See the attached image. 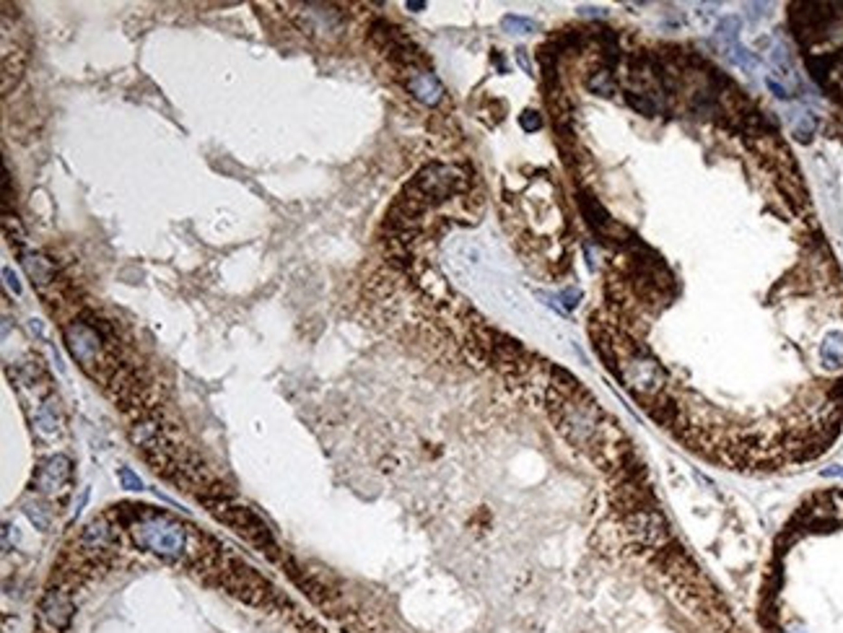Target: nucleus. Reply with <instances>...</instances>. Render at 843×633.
I'll return each mask as SVG.
<instances>
[{"mask_svg": "<svg viewBox=\"0 0 843 633\" xmlns=\"http://www.w3.org/2000/svg\"><path fill=\"white\" fill-rule=\"evenodd\" d=\"M626 101H628L630 107L641 112V115H646V117H657L659 112H662V101L659 99H654L651 94H626Z\"/></svg>", "mask_w": 843, "mask_h": 633, "instance_id": "obj_14", "label": "nucleus"}, {"mask_svg": "<svg viewBox=\"0 0 843 633\" xmlns=\"http://www.w3.org/2000/svg\"><path fill=\"white\" fill-rule=\"evenodd\" d=\"M628 529L639 537L643 545H662L664 540H667V525H664L662 514L654 506L633 509V514L628 516Z\"/></svg>", "mask_w": 843, "mask_h": 633, "instance_id": "obj_7", "label": "nucleus"}, {"mask_svg": "<svg viewBox=\"0 0 843 633\" xmlns=\"http://www.w3.org/2000/svg\"><path fill=\"white\" fill-rule=\"evenodd\" d=\"M39 612H42V621L52 628V631H65L70 621H73V600L70 594L60 587H52L42 597V605H39Z\"/></svg>", "mask_w": 843, "mask_h": 633, "instance_id": "obj_9", "label": "nucleus"}, {"mask_svg": "<svg viewBox=\"0 0 843 633\" xmlns=\"http://www.w3.org/2000/svg\"><path fill=\"white\" fill-rule=\"evenodd\" d=\"M558 299L563 301V309H574V306L579 304V299H581V293H579L576 289H566L561 296H558Z\"/></svg>", "mask_w": 843, "mask_h": 633, "instance_id": "obj_24", "label": "nucleus"}, {"mask_svg": "<svg viewBox=\"0 0 843 633\" xmlns=\"http://www.w3.org/2000/svg\"><path fill=\"white\" fill-rule=\"evenodd\" d=\"M112 545H115V529L109 527L107 516H97L84 527L81 547L86 553H104V550H112Z\"/></svg>", "mask_w": 843, "mask_h": 633, "instance_id": "obj_11", "label": "nucleus"}, {"mask_svg": "<svg viewBox=\"0 0 843 633\" xmlns=\"http://www.w3.org/2000/svg\"><path fill=\"white\" fill-rule=\"evenodd\" d=\"M21 265H23V270H26V275H29L39 289H47L50 283H55V265L44 257V255H39V252L23 249Z\"/></svg>", "mask_w": 843, "mask_h": 633, "instance_id": "obj_12", "label": "nucleus"}, {"mask_svg": "<svg viewBox=\"0 0 843 633\" xmlns=\"http://www.w3.org/2000/svg\"><path fill=\"white\" fill-rule=\"evenodd\" d=\"M501 26L506 34H530L537 29V23L532 19H524V16H503Z\"/></svg>", "mask_w": 843, "mask_h": 633, "instance_id": "obj_18", "label": "nucleus"}, {"mask_svg": "<svg viewBox=\"0 0 843 633\" xmlns=\"http://www.w3.org/2000/svg\"><path fill=\"white\" fill-rule=\"evenodd\" d=\"M133 540L135 545L148 550L153 556L166 561H180L187 553L190 545V532L187 527L177 522L169 514H156V512H143L138 522L133 525Z\"/></svg>", "mask_w": 843, "mask_h": 633, "instance_id": "obj_1", "label": "nucleus"}, {"mask_svg": "<svg viewBox=\"0 0 843 633\" xmlns=\"http://www.w3.org/2000/svg\"><path fill=\"white\" fill-rule=\"evenodd\" d=\"M519 125H522V130H527V133H534V130L543 128V117H540L537 112H532V109H527L522 117H519Z\"/></svg>", "mask_w": 843, "mask_h": 633, "instance_id": "obj_22", "label": "nucleus"}, {"mask_svg": "<svg viewBox=\"0 0 843 633\" xmlns=\"http://www.w3.org/2000/svg\"><path fill=\"white\" fill-rule=\"evenodd\" d=\"M737 34H739V19H735V16H726L724 21L719 23V39H721L724 44H735Z\"/></svg>", "mask_w": 843, "mask_h": 633, "instance_id": "obj_19", "label": "nucleus"}, {"mask_svg": "<svg viewBox=\"0 0 843 633\" xmlns=\"http://www.w3.org/2000/svg\"><path fill=\"white\" fill-rule=\"evenodd\" d=\"M724 50H726V57H729L735 65H739V68H745V70L758 68V57H755L753 52H747L745 47H739L737 42L735 44H724Z\"/></svg>", "mask_w": 843, "mask_h": 633, "instance_id": "obj_16", "label": "nucleus"}, {"mask_svg": "<svg viewBox=\"0 0 843 633\" xmlns=\"http://www.w3.org/2000/svg\"><path fill=\"white\" fill-rule=\"evenodd\" d=\"M820 358L825 361V366H831V369L843 366V333H831L825 340H822Z\"/></svg>", "mask_w": 843, "mask_h": 633, "instance_id": "obj_13", "label": "nucleus"}, {"mask_svg": "<svg viewBox=\"0 0 843 633\" xmlns=\"http://www.w3.org/2000/svg\"><path fill=\"white\" fill-rule=\"evenodd\" d=\"M65 335V345L78 364L84 366L86 371H91L94 366L104 364V340L101 335L97 333V327L86 322H70L63 330Z\"/></svg>", "mask_w": 843, "mask_h": 633, "instance_id": "obj_6", "label": "nucleus"}, {"mask_svg": "<svg viewBox=\"0 0 843 633\" xmlns=\"http://www.w3.org/2000/svg\"><path fill=\"white\" fill-rule=\"evenodd\" d=\"M23 512H26V516L32 519V525L37 527V529H47V527H50V514H47V509H44V506L26 504V509H23Z\"/></svg>", "mask_w": 843, "mask_h": 633, "instance_id": "obj_20", "label": "nucleus"}, {"mask_svg": "<svg viewBox=\"0 0 843 633\" xmlns=\"http://www.w3.org/2000/svg\"><path fill=\"white\" fill-rule=\"evenodd\" d=\"M37 429H39L42 436H55L57 434V416H55L52 402H47V405L37 410Z\"/></svg>", "mask_w": 843, "mask_h": 633, "instance_id": "obj_17", "label": "nucleus"}, {"mask_svg": "<svg viewBox=\"0 0 843 633\" xmlns=\"http://www.w3.org/2000/svg\"><path fill=\"white\" fill-rule=\"evenodd\" d=\"M407 8H410V11H420V8H426V3H413V0H410Z\"/></svg>", "mask_w": 843, "mask_h": 633, "instance_id": "obj_30", "label": "nucleus"}, {"mask_svg": "<svg viewBox=\"0 0 843 633\" xmlns=\"http://www.w3.org/2000/svg\"><path fill=\"white\" fill-rule=\"evenodd\" d=\"M117 478H119V485H122V488H128V491H143V480H140L130 467H119Z\"/></svg>", "mask_w": 843, "mask_h": 633, "instance_id": "obj_21", "label": "nucleus"}, {"mask_svg": "<svg viewBox=\"0 0 843 633\" xmlns=\"http://www.w3.org/2000/svg\"><path fill=\"white\" fill-rule=\"evenodd\" d=\"M812 133H815V119H812V117H804L800 125L794 128V135H797L802 143H807V140L812 138Z\"/></svg>", "mask_w": 843, "mask_h": 633, "instance_id": "obj_23", "label": "nucleus"}, {"mask_svg": "<svg viewBox=\"0 0 843 633\" xmlns=\"http://www.w3.org/2000/svg\"><path fill=\"white\" fill-rule=\"evenodd\" d=\"M587 86L592 94H599V97H612V94H615V81H612L610 70H597V73H592L587 81Z\"/></svg>", "mask_w": 843, "mask_h": 633, "instance_id": "obj_15", "label": "nucleus"}, {"mask_svg": "<svg viewBox=\"0 0 843 633\" xmlns=\"http://www.w3.org/2000/svg\"><path fill=\"white\" fill-rule=\"evenodd\" d=\"M203 504L208 506V512H211L218 522H224V525H229L231 529H236V532L244 537V540H249L252 545H257L260 550H265V553H273V550H275V543H273L270 529H267L265 522H262L252 509L231 504V501L224 498V496L203 498Z\"/></svg>", "mask_w": 843, "mask_h": 633, "instance_id": "obj_3", "label": "nucleus"}, {"mask_svg": "<svg viewBox=\"0 0 843 633\" xmlns=\"http://www.w3.org/2000/svg\"><path fill=\"white\" fill-rule=\"evenodd\" d=\"M581 16H605V11H597V8H581Z\"/></svg>", "mask_w": 843, "mask_h": 633, "instance_id": "obj_29", "label": "nucleus"}, {"mask_svg": "<svg viewBox=\"0 0 843 633\" xmlns=\"http://www.w3.org/2000/svg\"><path fill=\"white\" fill-rule=\"evenodd\" d=\"M620 379L636 398H654L664 387V371L643 348H633L620 358Z\"/></svg>", "mask_w": 843, "mask_h": 633, "instance_id": "obj_4", "label": "nucleus"}, {"mask_svg": "<svg viewBox=\"0 0 843 633\" xmlns=\"http://www.w3.org/2000/svg\"><path fill=\"white\" fill-rule=\"evenodd\" d=\"M289 16L296 21L304 34H309L314 39L330 42L342 32V13L330 6V3H291Z\"/></svg>", "mask_w": 843, "mask_h": 633, "instance_id": "obj_5", "label": "nucleus"}, {"mask_svg": "<svg viewBox=\"0 0 843 633\" xmlns=\"http://www.w3.org/2000/svg\"><path fill=\"white\" fill-rule=\"evenodd\" d=\"M3 278H6V286L13 291V293H21V283L16 278V273L11 268H3Z\"/></svg>", "mask_w": 843, "mask_h": 633, "instance_id": "obj_25", "label": "nucleus"}, {"mask_svg": "<svg viewBox=\"0 0 843 633\" xmlns=\"http://www.w3.org/2000/svg\"><path fill=\"white\" fill-rule=\"evenodd\" d=\"M405 86H407V91L418 99V101H423V104H428V107L438 104V101H441V97H444V86H441V81H438L434 73H428V70H418V68H413V70L407 73V78H405Z\"/></svg>", "mask_w": 843, "mask_h": 633, "instance_id": "obj_10", "label": "nucleus"}, {"mask_svg": "<svg viewBox=\"0 0 843 633\" xmlns=\"http://www.w3.org/2000/svg\"><path fill=\"white\" fill-rule=\"evenodd\" d=\"M465 187H467V177L459 172L457 166L428 164L426 169H420L416 174V179L405 187V195L428 211L434 205L447 203L452 195L462 193Z\"/></svg>", "mask_w": 843, "mask_h": 633, "instance_id": "obj_2", "label": "nucleus"}, {"mask_svg": "<svg viewBox=\"0 0 843 633\" xmlns=\"http://www.w3.org/2000/svg\"><path fill=\"white\" fill-rule=\"evenodd\" d=\"M70 475H73V465L65 454H55L44 462L42 467L34 475V485L39 494H60L65 485L70 483Z\"/></svg>", "mask_w": 843, "mask_h": 633, "instance_id": "obj_8", "label": "nucleus"}, {"mask_svg": "<svg viewBox=\"0 0 843 633\" xmlns=\"http://www.w3.org/2000/svg\"><path fill=\"white\" fill-rule=\"evenodd\" d=\"M766 86H768L771 91H773V94H776L779 99H789V91L781 86L779 81H773V78H766Z\"/></svg>", "mask_w": 843, "mask_h": 633, "instance_id": "obj_26", "label": "nucleus"}, {"mask_svg": "<svg viewBox=\"0 0 843 633\" xmlns=\"http://www.w3.org/2000/svg\"><path fill=\"white\" fill-rule=\"evenodd\" d=\"M822 475H825V478H843V467H838V465H835V467H825Z\"/></svg>", "mask_w": 843, "mask_h": 633, "instance_id": "obj_28", "label": "nucleus"}, {"mask_svg": "<svg viewBox=\"0 0 843 633\" xmlns=\"http://www.w3.org/2000/svg\"><path fill=\"white\" fill-rule=\"evenodd\" d=\"M516 60H519V65H522L527 73H532V65L527 60V50H516Z\"/></svg>", "mask_w": 843, "mask_h": 633, "instance_id": "obj_27", "label": "nucleus"}]
</instances>
